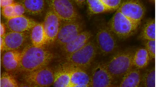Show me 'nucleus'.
I'll return each mask as SVG.
<instances>
[{
  "mask_svg": "<svg viewBox=\"0 0 156 87\" xmlns=\"http://www.w3.org/2000/svg\"><path fill=\"white\" fill-rule=\"evenodd\" d=\"M140 84L146 87H155V70L154 67L148 69L141 76Z\"/></svg>",
  "mask_w": 156,
  "mask_h": 87,
  "instance_id": "b1692460",
  "label": "nucleus"
},
{
  "mask_svg": "<svg viewBox=\"0 0 156 87\" xmlns=\"http://www.w3.org/2000/svg\"><path fill=\"white\" fill-rule=\"evenodd\" d=\"M70 75V87H90V75L86 70L70 65L64 64Z\"/></svg>",
  "mask_w": 156,
  "mask_h": 87,
  "instance_id": "f8f14e48",
  "label": "nucleus"
},
{
  "mask_svg": "<svg viewBox=\"0 0 156 87\" xmlns=\"http://www.w3.org/2000/svg\"><path fill=\"white\" fill-rule=\"evenodd\" d=\"M50 9L64 22L80 20L81 16L73 1L69 0H51L47 1Z\"/></svg>",
  "mask_w": 156,
  "mask_h": 87,
  "instance_id": "423d86ee",
  "label": "nucleus"
},
{
  "mask_svg": "<svg viewBox=\"0 0 156 87\" xmlns=\"http://www.w3.org/2000/svg\"><path fill=\"white\" fill-rule=\"evenodd\" d=\"M96 44L97 50L106 56L114 53L118 48L116 37L107 25L104 22L98 24L96 32Z\"/></svg>",
  "mask_w": 156,
  "mask_h": 87,
  "instance_id": "20e7f679",
  "label": "nucleus"
},
{
  "mask_svg": "<svg viewBox=\"0 0 156 87\" xmlns=\"http://www.w3.org/2000/svg\"><path fill=\"white\" fill-rule=\"evenodd\" d=\"M0 37H3L5 34V28L3 23H0Z\"/></svg>",
  "mask_w": 156,
  "mask_h": 87,
  "instance_id": "7c9ffc66",
  "label": "nucleus"
},
{
  "mask_svg": "<svg viewBox=\"0 0 156 87\" xmlns=\"http://www.w3.org/2000/svg\"><path fill=\"white\" fill-rule=\"evenodd\" d=\"M95 43L90 40L85 46L66 57V62L86 70L91 66L97 54Z\"/></svg>",
  "mask_w": 156,
  "mask_h": 87,
  "instance_id": "7ed1b4c3",
  "label": "nucleus"
},
{
  "mask_svg": "<svg viewBox=\"0 0 156 87\" xmlns=\"http://www.w3.org/2000/svg\"><path fill=\"white\" fill-rule=\"evenodd\" d=\"M30 38L32 44L41 47L47 43V39L43 23H38L31 29Z\"/></svg>",
  "mask_w": 156,
  "mask_h": 87,
  "instance_id": "6ab92c4d",
  "label": "nucleus"
},
{
  "mask_svg": "<svg viewBox=\"0 0 156 87\" xmlns=\"http://www.w3.org/2000/svg\"><path fill=\"white\" fill-rule=\"evenodd\" d=\"M92 34L88 31L83 30L68 42L62 46L66 55L71 54L80 49L90 40Z\"/></svg>",
  "mask_w": 156,
  "mask_h": 87,
  "instance_id": "4468645a",
  "label": "nucleus"
},
{
  "mask_svg": "<svg viewBox=\"0 0 156 87\" xmlns=\"http://www.w3.org/2000/svg\"><path fill=\"white\" fill-rule=\"evenodd\" d=\"M150 60L149 55L145 48H140L135 51L133 56V66L138 69L147 66Z\"/></svg>",
  "mask_w": 156,
  "mask_h": 87,
  "instance_id": "aec40b11",
  "label": "nucleus"
},
{
  "mask_svg": "<svg viewBox=\"0 0 156 87\" xmlns=\"http://www.w3.org/2000/svg\"><path fill=\"white\" fill-rule=\"evenodd\" d=\"M14 17L23 15L25 10L23 6L19 3H15L14 4Z\"/></svg>",
  "mask_w": 156,
  "mask_h": 87,
  "instance_id": "c85d7f7f",
  "label": "nucleus"
},
{
  "mask_svg": "<svg viewBox=\"0 0 156 87\" xmlns=\"http://www.w3.org/2000/svg\"><path fill=\"white\" fill-rule=\"evenodd\" d=\"M54 73L50 68L45 66L27 72L23 76L25 81L34 86L48 87L53 85Z\"/></svg>",
  "mask_w": 156,
  "mask_h": 87,
  "instance_id": "0eeeda50",
  "label": "nucleus"
},
{
  "mask_svg": "<svg viewBox=\"0 0 156 87\" xmlns=\"http://www.w3.org/2000/svg\"><path fill=\"white\" fill-rule=\"evenodd\" d=\"M139 37L145 41L155 40V20L154 19H150L146 21L141 29Z\"/></svg>",
  "mask_w": 156,
  "mask_h": 87,
  "instance_id": "4be33fe9",
  "label": "nucleus"
},
{
  "mask_svg": "<svg viewBox=\"0 0 156 87\" xmlns=\"http://www.w3.org/2000/svg\"><path fill=\"white\" fill-rule=\"evenodd\" d=\"M54 58L53 54L43 47L27 46L21 52L18 69L26 72L46 66Z\"/></svg>",
  "mask_w": 156,
  "mask_h": 87,
  "instance_id": "f257e3e1",
  "label": "nucleus"
},
{
  "mask_svg": "<svg viewBox=\"0 0 156 87\" xmlns=\"http://www.w3.org/2000/svg\"><path fill=\"white\" fill-rule=\"evenodd\" d=\"M84 28L80 20L64 22L61 24L55 41L62 46L83 31Z\"/></svg>",
  "mask_w": 156,
  "mask_h": 87,
  "instance_id": "9d476101",
  "label": "nucleus"
},
{
  "mask_svg": "<svg viewBox=\"0 0 156 87\" xmlns=\"http://www.w3.org/2000/svg\"><path fill=\"white\" fill-rule=\"evenodd\" d=\"M61 20L50 9L47 12L43 23L47 43L55 41L61 25Z\"/></svg>",
  "mask_w": 156,
  "mask_h": 87,
  "instance_id": "9b49d317",
  "label": "nucleus"
},
{
  "mask_svg": "<svg viewBox=\"0 0 156 87\" xmlns=\"http://www.w3.org/2000/svg\"><path fill=\"white\" fill-rule=\"evenodd\" d=\"M14 4L2 8V14L7 19L14 17Z\"/></svg>",
  "mask_w": 156,
  "mask_h": 87,
  "instance_id": "cd10ccee",
  "label": "nucleus"
},
{
  "mask_svg": "<svg viewBox=\"0 0 156 87\" xmlns=\"http://www.w3.org/2000/svg\"><path fill=\"white\" fill-rule=\"evenodd\" d=\"M105 6L111 11L118 9L124 1L120 0H101Z\"/></svg>",
  "mask_w": 156,
  "mask_h": 87,
  "instance_id": "a878e982",
  "label": "nucleus"
},
{
  "mask_svg": "<svg viewBox=\"0 0 156 87\" xmlns=\"http://www.w3.org/2000/svg\"><path fill=\"white\" fill-rule=\"evenodd\" d=\"M113 79L105 63L98 62L94 64L92 70L90 87L112 86Z\"/></svg>",
  "mask_w": 156,
  "mask_h": 87,
  "instance_id": "1a4fd4ad",
  "label": "nucleus"
},
{
  "mask_svg": "<svg viewBox=\"0 0 156 87\" xmlns=\"http://www.w3.org/2000/svg\"><path fill=\"white\" fill-rule=\"evenodd\" d=\"M21 52L16 50H8L3 55L2 64L7 71H12L18 69Z\"/></svg>",
  "mask_w": 156,
  "mask_h": 87,
  "instance_id": "dca6fc26",
  "label": "nucleus"
},
{
  "mask_svg": "<svg viewBox=\"0 0 156 87\" xmlns=\"http://www.w3.org/2000/svg\"><path fill=\"white\" fill-rule=\"evenodd\" d=\"M24 32L11 31L3 37L5 45V50H16L19 48L24 43L27 37Z\"/></svg>",
  "mask_w": 156,
  "mask_h": 87,
  "instance_id": "2eb2a0df",
  "label": "nucleus"
},
{
  "mask_svg": "<svg viewBox=\"0 0 156 87\" xmlns=\"http://www.w3.org/2000/svg\"><path fill=\"white\" fill-rule=\"evenodd\" d=\"M135 51L131 48L117 52L105 63L114 79L122 77L132 68L133 58Z\"/></svg>",
  "mask_w": 156,
  "mask_h": 87,
  "instance_id": "f03ea898",
  "label": "nucleus"
},
{
  "mask_svg": "<svg viewBox=\"0 0 156 87\" xmlns=\"http://www.w3.org/2000/svg\"><path fill=\"white\" fill-rule=\"evenodd\" d=\"M15 2L12 0H1L0 6L2 8L14 4Z\"/></svg>",
  "mask_w": 156,
  "mask_h": 87,
  "instance_id": "c756f323",
  "label": "nucleus"
},
{
  "mask_svg": "<svg viewBox=\"0 0 156 87\" xmlns=\"http://www.w3.org/2000/svg\"><path fill=\"white\" fill-rule=\"evenodd\" d=\"M86 3L90 13L92 14L111 11L105 6L101 0H87Z\"/></svg>",
  "mask_w": 156,
  "mask_h": 87,
  "instance_id": "5701e85b",
  "label": "nucleus"
},
{
  "mask_svg": "<svg viewBox=\"0 0 156 87\" xmlns=\"http://www.w3.org/2000/svg\"><path fill=\"white\" fill-rule=\"evenodd\" d=\"M1 87H17L18 84L14 77L8 73L4 72L0 78Z\"/></svg>",
  "mask_w": 156,
  "mask_h": 87,
  "instance_id": "393cba45",
  "label": "nucleus"
},
{
  "mask_svg": "<svg viewBox=\"0 0 156 87\" xmlns=\"http://www.w3.org/2000/svg\"><path fill=\"white\" fill-rule=\"evenodd\" d=\"M120 87H137L140 85L141 75L139 69L132 68L122 77Z\"/></svg>",
  "mask_w": 156,
  "mask_h": 87,
  "instance_id": "f3484780",
  "label": "nucleus"
},
{
  "mask_svg": "<svg viewBox=\"0 0 156 87\" xmlns=\"http://www.w3.org/2000/svg\"><path fill=\"white\" fill-rule=\"evenodd\" d=\"M117 10L138 26L146 11L145 6L142 3L136 0L123 1Z\"/></svg>",
  "mask_w": 156,
  "mask_h": 87,
  "instance_id": "6e6552de",
  "label": "nucleus"
},
{
  "mask_svg": "<svg viewBox=\"0 0 156 87\" xmlns=\"http://www.w3.org/2000/svg\"><path fill=\"white\" fill-rule=\"evenodd\" d=\"M79 7H82L86 3V1L83 0H77L73 1Z\"/></svg>",
  "mask_w": 156,
  "mask_h": 87,
  "instance_id": "2f4dec72",
  "label": "nucleus"
},
{
  "mask_svg": "<svg viewBox=\"0 0 156 87\" xmlns=\"http://www.w3.org/2000/svg\"><path fill=\"white\" fill-rule=\"evenodd\" d=\"M107 25L116 37L121 39H127L134 34L138 27L118 10Z\"/></svg>",
  "mask_w": 156,
  "mask_h": 87,
  "instance_id": "39448f33",
  "label": "nucleus"
},
{
  "mask_svg": "<svg viewBox=\"0 0 156 87\" xmlns=\"http://www.w3.org/2000/svg\"><path fill=\"white\" fill-rule=\"evenodd\" d=\"M19 3L24 7L25 11L34 15L40 14L43 10L45 2L43 0H23Z\"/></svg>",
  "mask_w": 156,
  "mask_h": 87,
  "instance_id": "412c9836",
  "label": "nucleus"
},
{
  "mask_svg": "<svg viewBox=\"0 0 156 87\" xmlns=\"http://www.w3.org/2000/svg\"><path fill=\"white\" fill-rule=\"evenodd\" d=\"M38 23L23 15L7 19V26L11 31L24 32L31 29Z\"/></svg>",
  "mask_w": 156,
  "mask_h": 87,
  "instance_id": "ddd939ff",
  "label": "nucleus"
},
{
  "mask_svg": "<svg viewBox=\"0 0 156 87\" xmlns=\"http://www.w3.org/2000/svg\"><path fill=\"white\" fill-rule=\"evenodd\" d=\"M5 50V45L3 37H0V50L2 52Z\"/></svg>",
  "mask_w": 156,
  "mask_h": 87,
  "instance_id": "473e14b6",
  "label": "nucleus"
},
{
  "mask_svg": "<svg viewBox=\"0 0 156 87\" xmlns=\"http://www.w3.org/2000/svg\"><path fill=\"white\" fill-rule=\"evenodd\" d=\"M69 72L64 64L54 73L53 85L55 87H70Z\"/></svg>",
  "mask_w": 156,
  "mask_h": 87,
  "instance_id": "a211bd4d",
  "label": "nucleus"
},
{
  "mask_svg": "<svg viewBox=\"0 0 156 87\" xmlns=\"http://www.w3.org/2000/svg\"><path fill=\"white\" fill-rule=\"evenodd\" d=\"M144 43L145 48L147 51L150 59L155 57V40L145 41Z\"/></svg>",
  "mask_w": 156,
  "mask_h": 87,
  "instance_id": "bb28decb",
  "label": "nucleus"
}]
</instances>
